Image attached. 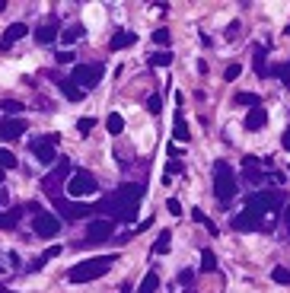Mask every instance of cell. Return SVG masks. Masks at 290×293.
I'll list each match as a JSON object with an SVG mask.
<instances>
[{
	"mask_svg": "<svg viewBox=\"0 0 290 293\" xmlns=\"http://www.w3.org/2000/svg\"><path fill=\"white\" fill-rule=\"evenodd\" d=\"M140 198H143V185H121L112 195L99 201V214H106V220H121V223H134L137 211H140Z\"/></svg>",
	"mask_w": 290,
	"mask_h": 293,
	"instance_id": "1",
	"label": "cell"
},
{
	"mask_svg": "<svg viewBox=\"0 0 290 293\" xmlns=\"http://www.w3.org/2000/svg\"><path fill=\"white\" fill-rule=\"evenodd\" d=\"M115 261H118V255H96V258L77 261V268L67 271V281L70 284H90V281H96V277H102Z\"/></svg>",
	"mask_w": 290,
	"mask_h": 293,
	"instance_id": "2",
	"label": "cell"
},
{
	"mask_svg": "<svg viewBox=\"0 0 290 293\" xmlns=\"http://www.w3.org/2000/svg\"><path fill=\"white\" fill-rule=\"evenodd\" d=\"M236 172L230 169V163L226 159H217L214 163V195H217V201H223V204H230L236 198Z\"/></svg>",
	"mask_w": 290,
	"mask_h": 293,
	"instance_id": "3",
	"label": "cell"
},
{
	"mask_svg": "<svg viewBox=\"0 0 290 293\" xmlns=\"http://www.w3.org/2000/svg\"><path fill=\"white\" fill-rule=\"evenodd\" d=\"M70 172H74V166H70L67 159H57V163L51 166V172L45 175V179H42V192L51 195V198H61V188L67 185Z\"/></svg>",
	"mask_w": 290,
	"mask_h": 293,
	"instance_id": "4",
	"label": "cell"
},
{
	"mask_svg": "<svg viewBox=\"0 0 290 293\" xmlns=\"http://www.w3.org/2000/svg\"><path fill=\"white\" fill-rule=\"evenodd\" d=\"M96 175L93 172H86V169H74L70 172V179H67V185H64V192L70 195V198H86V195H93L96 192Z\"/></svg>",
	"mask_w": 290,
	"mask_h": 293,
	"instance_id": "5",
	"label": "cell"
},
{
	"mask_svg": "<svg viewBox=\"0 0 290 293\" xmlns=\"http://www.w3.org/2000/svg\"><path fill=\"white\" fill-rule=\"evenodd\" d=\"M245 211H252L255 217L274 214V211H281V195H278V192H271V188H265V192H255L249 201H245Z\"/></svg>",
	"mask_w": 290,
	"mask_h": 293,
	"instance_id": "6",
	"label": "cell"
},
{
	"mask_svg": "<svg viewBox=\"0 0 290 293\" xmlns=\"http://www.w3.org/2000/svg\"><path fill=\"white\" fill-rule=\"evenodd\" d=\"M102 73H106V67H102V64H77V67H74V73H70V80H74L80 90L86 93L90 86L102 83Z\"/></svg>",
	"mask_w": 290,
	"mask_h": 293,
	"instance_id": "7",
	"label": "cell"
},
{
	"mask_svg": "<svg viewBox=\"0 0 290 293\" xmlns=\"http://www.w3.org/2000/svg\"><path fill=\"white\" fill-rule=\"evenodd\" d=\"M57 140H61L57 134H45V137L32 140V156L38 159V163H45V166H54V163H57V153H54Z\"/></svg>",
	"mask_w": 290,
	"mask_h": 293,
	"instance_id": "8",
	"label": "cell"
},
{
	"mask_svg": "<svg viewBox=\"0 0 290 293\" xmlns=\"http://www.w3.org/2000/svg\"><path fill=\"white\" fill-rule=\"evenodd\" d=\"M32 229H35V236L51 239V236L61 233V220H57L54 214H48V211H38V214L32 217Z\"/></svg>",
	"mask_w": 290,
	"mask_h": 293,
	"instance_id": "9",
	"label": "cell"
},
{
	"mask_svg": "<svg viewBox=\"0 0 290 293\" xmlns=\"http://www.w3.org/2000/svg\"><path fill=\"white\" fill-rule=\"evenodd\" d=\"M54 201V207L64 214V220H83V217H90L96 207H90V204H74V201H64V198H51Z\"/></svg>",
	"mask_w": 290,
	"mask_h": 293,
	"instance_id": "10",
	"label": "cell"
},
{
	"mask_svg": "<svg viewBox=\"0 0 290 293\" xmlns=\"http://www.w3.org/2000/svg\"><path fill=\"white\" fill-rule=\"evenodd\" d=\"M112 233H115V223L112 220H90V239L86 242H102V239H112Z\"/></svg>",
	"mask_w": 290,
	"mask_h": 293,
	"instance_id": "11",
	"label": "cell"
},
{
	"mask_svg": "<svg viewBox=\"0 0 290 293\" xmlns=\"http://www.w3.org/2000/svg\"><path fill=\"white\" fill-rule=\"evenodd\" d=\"M23 134H26L23 118H0V140H16Z\"/></svg>",
	"mask_w": 290,
	"mask_h": 293,
	"instance_id": "12",
	"label": "cell"
},
{
	"mask_svg": "<svg viewBox=\"0 0 290 293\" xmlns=\"http://www.w3.org/2000/svg\"><path fill=\"white\" fill-rule=\"evenodd\" d=\"M262 226H265L262 217H255L252 211H242V214L233 217V229H239V233H255V229H262Z\"/></svg>",
	"mask_w": 290,
	"mask_h": 293,
	"instance_id": "13",
	"label": "cell"
},
{
	"mask_svg": "<svg viewBox=\"0 0 290 293\" xmlns=\"http://www.w3.org/2000/svg\"><path fill=\"white\" fill-rule=\"evenodd\" d=\"M26 23H13V26H7V32H4V38H0V48H10V45H16L19 38H26Z\"/></svg>",
	"mask_w": 290,
	"mask_h": 293,
	"instance_id": "14",
	"label": "cell"
},
{
	"mask_svg": "<svg viewBox=\"0 0 290 293\" xmlns=\"http://www.w3.org/2000/svg\"><path fill=\"white\" fill-rule=\"evenodd\" d=\"M57 35V23L54 19H48V23H42L38 29H35V41H38V45H48V41Z\"/></svg>",
	"mask_w": 290,
	"mask_h": 293,
	"instance_id": "15",
	"label": "cell"
},
{
	"mask_svg": "<svg viewBox=\"0 0 290 293\" xmlns=\"http://www.w3.org/2000/svg\"><path fill=\"white\" fill-rule=\"evenodd\" d=\"M57 90H61L64 99H70V102H80V99H83V90H80V86L70 80V77H67V80H57Z\"/></svg>",
	"mask_w": 290,
	"mask_h": 293,
	"instance_id": "16",
	"label": "cell"
},
{
	"mask_svg": "<svg viewBox=\"0 0 290 293\" xmlns=\"http://www.w3.org/2000/svg\"><path fill=\"white\" fill-rule=\"evenodd\" d=\"M265 121H268V112L258 106V109H249V115H245V128L249 131H255V128H265Z\"/></svg>",
	"mask_w": 290,
	"mask_h": 293,
	"instance_id": "17",
	"label": "cell"
},
{
	"mask_svg": "<svg viewBox=\"0 0 290 293\" xmlns=\"http://www.w3.org/2000/svg\"><path fill=\"white\" fill-rule=\"evenodd\" d=\"M134 41H137L134 32H115L112 41H109V48H112V51H121V48H128V45H134Z\"/></svg>",
	"mask_w": 290,
	"mask_h": 293,
	"instance_id": "18",
	"label": "cell"
},
{
	"mask_svg": "<svg viewBox=\"0 0 290 293\" xmlns=\"http://www.w3.org/2000/svg\"><path fill=\"white\" fill-rule=\"evenodd\" d=\"M83 35H86V29H83L80 23H70L64 32H61V41H64V45H74V41H80Z\"/></svg>",
	"mask_w": 290,
	"mask_h": 293,
	"instance_id": "19",
	"label": "cell"
},
{
	"mask_svg": "<svg viewBox=\"0 0 290 293\" xmlns=\"http://www.w3.org/2000/svg\"><path fill=\"white\" fill-rule=\"evenodd\" d=\"M169 248H172V233H169V229H163V233L156 236V242H153V255H166Z\"/></svg>",
	"mask_w": 290,
	"mask_h": 293,
	"instance_id": "20",
	"label": "cell"
},
{
	"mask_svg": "<svg viewBox=\"0 0 290 293\" xmlns=\"http://www.w3.org/2000/svg\"><path fill=\"white\" fill-rule=\"evenodd\" d=\"M172 137H176L179 143H188V137H192V134H188V124H185L182 115H176V121H172Z\"/></svg>",
	"mask_w": 290,
	"mask_h": 293,
	"instance_id": "21",
	"label": "cell"
},
{
	"mask_svg": "<svg viewBox=\"0 0 290 293\" xmlns=\"http://www.w3.org/2000/svg\"><path fill=\"white\" fill-rule=\"evenodd\" d=\"M19 217H23V207H13L7 214H0V229H13L19 223Z\"/></svg>",
	"mask_w": 290,
	"mask_h": 293,
	"instance_id": "22",
	"label": "cell"
},
{
	"mask_svg": "<svg viewBox=\"0 0 290 293\" xmlns=\"http://www.w3.org/2000/svg\"><path fill=\"white\" fill-rule=\"evenodd\" d=\"M106 131H109V134H121V131H125V118H121L118 112H112L109 118H106Z\"/></svg>",
	"mask_w": 290,
	"mask_h": 293,
	"instance_id": "23",
	"label": "cell"
},
{
	"mask_svg": "<svg viewBox=\"0 0 290 293\" xmlns=\"http://www.w3.org/2000/svg\"><path fill=\"white\" fill-rule=\"evenodd\" d=\"M57 255H61V245H51L48 252H42V255H38V261H32V268H29V271H38L42 265H45V261H51V258H57Z\"/></svg>",
	"mask_w": 290,
	"mask_h": 293,
	"instance_id": "24",
	"label": "cell"
},
{
	"mask_svg": "<svg viewBox=\"0 0 290 293\" xmlns=\"http://www.w3.org/2000/svg\"><path fill=\"white\" fill-rule=\"evenodd\" d=\"M172 64V54L169 51H153L150 54V67H169Z\"/></svg>",
	"mask_w": 290,
	"mask_h": 293,
	"instance_id": "25",
	"label": "cell"
},
{
	"mask_svg": "<svg viewBox=\"0 0 290 293\" xmlns=\"http://www.w3.org/2000/svg\"><path fill=\"white\" fill-rule=\"evenodd\" d=\"M156 287H159V277L150 271V274H147V277L140 281V290H137V293H156Z\"/></svg>",
	"mask_w": 290,
	"mask_h": 293,
	"instance_id": "26",
	"label": "cell"
},
{
	"mask_svg": "<svg viewBox=\"0 0 290 293\" xmlns=\"http://www.w3.org/2000/svg\"><path fill=\"white\" fill-rule=\"evenodd\" d=\"M236 102H239V106H252V109H258V106H262V99H258V93H236Z\"/></svg>",
	"mask_w": 290,
	"mask_h": 293,
	"instance_id": "27",
	"label": "cell"
},
{
	"mask_svg": "<svg viewBox=\"0 0 290 293\" xmlns=\"http://www.w3.org/2000/svg\"><path fill=\"white\" fill-rule=\"evenodd\" d=\"M201 271H217V255L211 252V248L201 252Z\"/></svg>",
	"mask_w": 290,
	"mask_h": 293,
	"instance_id": "28",
	"label": "cell"
},
{
	"mask_svg": "<svg viewBox=\"0 0 290 293\" xmlns=\"http://www.w3.org/2000/svg\"><path fill=\"white\" fill-rule=\"evenodd\" d=\"M252 57H255V70L265 77V45H255L252 48Z\"/></svg>",
	"mask_w": 290,
	"mask_h": 293,
	"instance_id": "29",
	"label": "cell"
},
{
	"mask_svg": "<svg viewBox=\"0 0 290 293\" xmlns=\"http://www.w3.org/2000/svg\"><path fill=\"white\" fill-rule=\"evenodd\" d=\"M0 169H16V156L10 150H0Z\"/></svg>",
	"mask_w": 290,
	"mask_h": 293,
	"instance_id": "30",
	"label": "cell"
},
{
	"mask_svg": "<svg viewBox=\"0 0 290 293\" xmlns=\"http://www.w3.org/2000/svg\"><path fill=\"white\" fill-rule=\"evenodd\" d=\"M271 281H274V284H290V271H287V268H274V271H271Z\"/></svg>",
	"mask_w": 290,
	"mask_h": 293,
	"instance_id": "31",
	"label": "cell"
},
{
	"mask_svg": "<svg viewBox=\"0 0 290 293\" xmlns=\"http://www.w3.org/2000/svg\"><path fill=\"white\" fill-rule=\"evenodd\" d=\"M0 109H4L7 115H19V112H23V106H19V102H13V99H7V102H0Z\"/></svg>",
	"mask_w": 290,
	"mask_h": 293,
	"instance_id": "32",
	"label": "cell"
},
{
	"mask_svg": "<svg viewBox=\"0 0 290 293\" xmlns=\"http://www.w3.org/2000/svg\"><path fill=\"white\" fill-rule=\"evenodd\" d=\"M192 220H195V223H204L211 233H217V229H214V223H211V220L204 217V211H192Z\"/></svg>",
	"mask_w": 290,
	"mask_h": 293,
	"instance_id": "33",
	"label": "cell"
},
{
	"mask_svg": "<svg viewBox=\"0 0 290 293\" xmlns=\"http://www.w3.org/2000/svg\"><path fill=\"white\" fill-rule=\"evenodd\" d=\"M93 128H96V118H80V121H77V131H80V134H90Z\"/></svg>",
	"mask_w": 290,
	"mask_h": 293,
	"instance_id": "34",
	"label": "cell"
},
{
	"mask_svg": "<svg viewBox=\"0 0 290 293\" xmlns=\"http://www.w3.org/2000/svg\"><path fill=\"white\" fill-rule=\"evenodd\" d=\"M153 41H156V45H169V32H166V29H156V32H153Z\"/></svg>",
	"mask_w": 290,
	"mask_h": 293,
	"instance_id": "35",
	"label": "cell"
},
{
	"mask_svg": "<svg viewBox=\"0 0 290 293\" xmlns=\"http://www.w3.org/2000/svg\"><path fill=\"white\" fill-rule=\"evenodd\" d=\"M166 207H169V214H172V217H182V204H179L176 198H169V201H166Z\"/></svg>",
	"mask_w": 290,
	"mask_h": 293,
	"instance_id": "36",
	"label": "cell"
},
{
	"mask_svg": "<svg viewBox=\"0 0 290 293\" xmlns=\"http://www.w3.org/2000/svg\"><path fill=\"white\" fill-rule=\"evenodd\" d=\"M176 172H182V163H179V159H169V166H166V175L172 179Z\"/></svg>",
	"mask_w": 290,
	"mask_h": 293,
	"instance_id": "37",
	"label": "cell"
},
{
	"mask_svg": "<svg viewBox=\"0 0 290 293\" xmlns=\"http://www.w3.org/2000/svg\"><path fill=\"white\" fill-rule=\"evenodd\" d=\"M239 70H242L239 64H230V67H226V73H223V77H226V80H236V77H239Z\"/></svg>",
	"mask_w": 290,
	"mask_h": 293,
	"instance_id": "38",
	"label": "cell"
},
{
	"mask_svg": "<svg viewBox=\"0 0 290 293\" xmlns=\"http://www.w3.org/2000/svg\"><path fill=\"white\" fill-rule=\"evenodd\" d=\"M159 106H163V102H159V96H150V99H147V109H150L153 115L159 112Z\"/></svg>",
	"mask_w": 290,
	"mask_h": 293,
	"instance_id": "39",
	"label": "cell"
},
{
	"mask_svg": "<svg viewBox=\"0 0 290 293\" xmlns=\"http://www.w3.org/2000/svg\"><path fill=\"white\" fill-rule=\"evenodd\" d=\"M179 281H182L185 287H192V281H195V274H192V271H182V274H179Z\"/></svg>",
	"mask_w": 290,
	"mask_h": 293,
	"instance_id": "40",
	"label": "cell"
},
{
	"mask_svg": "<svg viewBox=\"0 0 290 293\" xmlns=\"http://www.w3.org/2000/svg\"><path fill=\"white\" fill-rule=\"evenodd\" d=\"M239 35V23H230L226 26V38H236Z\"/></svg>",
	"mask_w": 290,
	"mask_h": 293,
	"instance_id": "41",
	"label": "cell"
},
{
	"mask_svg": "<svg viewBox=\"0 0 290 293\" xmlns=\"http://www.w3.org/2000/svg\"><path fill=\"white\" fill-rule=\"evenodd\" d=\"M70 61H74V54H70V51H61V54H57V64H70Z\"/></svg>",
	"mask_w": 290,
	"mask_h": 293,
	"instance_id": "42",
	"label": "cell"
},
{
	"mask_svg": "<svg viewBox=\"0 0 290 293\" xmlns=\"http://www.w3.org/2000/svg\"><path fill=\"white\" fill-rule=\"evenodd\" d=\"M281 83H284V86H290V64H287V67H281Z\"/></svg>",
	"mask_w": 290,
	"mask_h": 293,
	"instance_id": "43",
	"label": "cell"
},
{
	"mask_svg": "<svg viewBox=\"0 0 290 293\" xmlns=\"http://www.w3.org/2000/svg\"><path fill=\"white\" fill-rule=\"evenodd\" d=\"M281 143H284V150H290V128L284 131V137H281Z\"/></svg>",
	"mask_w": 290,
	"mask_h": 293,
	"instance_id": "44",
	"label": "cell"
},
{
	"mask_svg": "<svg viewBox=\"0 0 290 293\" xmlns=\"http://www.w3.org/2000/svg\"><path fill=\"white\" fill-rule=\"evenodd\" d=\"M284 223H287V242H290V207L284 211Z\"/></svg>",
	"mask_w": 290,
	"mask_h": 293,
	"instance_id": "45",
	"label": "cell"
},
{
	"mask_svg": "<svg viewBox=\"0 0 290 293\" xmlns=\"http://www.w3.org/2000/svg\"><path fill=\"white\" fill-rule=\"evenodd\" d=\"M4 179H7V169H0V185H4Z\"/></svg>",
	"mask_w": 290,
	"mask_h": 293,
	"instance_id": "46",
	"label": "cell"
},
{
	"mask_svg": "<svg viewBox=\"0 0 290 293\" xmlns=\"http://www.w3.org/2000/svg\"><path fill=\"white\" fill-rule=\"evenodd\" d=\"M7 7H10V4H7V0H0V10H7Z\"/></svg>",
	"mask_w": 290,
	"mask_h": 293,
	"instance_id": "47",
	"label": "cell"
},
{
	"mask_svg": "<svg viewBox=\"0 0 290 293\" xmlns=\"http://www.w3.org/2000/svg\"><path fill=\"white\" fill-rule=\"evenodd\" d=\"M0 293H13V290H10V287H0Z\"/></svg>",
	"mask_w": 290,
	"mask_h": 293,
	"instance_id": "48",
	"label": "cell"
},
{
	"mask_svg": "<svg viewBox=\"0 0 290 293\" xmlns=\"http://www.w3.org/2000/svg\"><path fill=\"white\" fill-rule=\"evenodd\" d=\"M284 35H290V26H287V29H284Z\"/></svg>",
	"mask_w": 290,
	"mask_h": 293,
	"instance_id": "49",
	"label": "cell"
}]
</instances>
